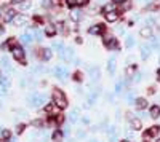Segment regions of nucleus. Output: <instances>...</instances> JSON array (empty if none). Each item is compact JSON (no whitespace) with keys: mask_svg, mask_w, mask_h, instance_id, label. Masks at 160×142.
Instances as JSON below:
<instances>
[{"mask_svg":"<svg viewBox=\"0 0 160 142\" xmlns=\"http://www.w3.org/2000/svg\"><path fill=\"white\" fill-rule=\"evenodd\" d=\"M70 18H72V21H80L83 18L82 10H72L70 11Z\"/></svg>","mask_w":160,"mask_h":142,"instance_id":"f3484780","label":"nucleus"},{"mask_svg":"<svg viewBox=\"0 0 160 142\" xmlns=\"http://www.w3.org/2000/svg\"><path fill=\"white\" fill-rule=\"evenodd\" d=\"M130 128L133 131H139L141 128H143V123H141L139 118H131V120H130Z\"/></svg>","mask_w":160,"mask_h":142,"instance_id":"9b49d317","label":"nucleus"},{"mask_svg":"<svg viewBox=\"0 0 160 142\" xmlns=\"http://www.w3.org/2000/svg\"><path fill=\"white\" fill-rule=\"evenodd\" d=\"M18 15V13L15 11V10H7V15H5V21L7 22H11L13 21V18H15Z\"/></svg>","mask_w":160,"mask_h":142,"instance_id":"393cba45","label":"nucleus"},{"mask_svg":"<svg viewBox=\"0 0 160 142\" xmlns=\"http://www.w3.org/2000/svg\"><path fill=\"white\" fill-rule=\"evenodd\" d=\"M43 7H50V0H43V3H42Z\"/></svg>","mask_w":160,"mask_h":142,"instance_id":"49530a36","label":"nucleus"},{"mask_svg":"<svg viewBox=\"0 0 160 142\" xmlns=\"http://www.w3.org/2000/svg\"><path fill=\"white\" fill-rule=\"evenodd\" d=\"M135 105L139 109V110H143V109L147 107V101H146L144 98H136L135 99Z\"/></svg>","mask_w":160,"mask_h":142,"instance_id":"2eb2a0df","label":"nucleus"},{"mask_svg":"<svg viewBox=\"0 0 160 142\" xmlns=\"http://www.w3.org/2000/svg\"><path fill=\"white\" fill-rule=\"evenodd\" d=\"M135 99H136V96H135L133 91H131V93H128V96H126V102L133 105V104H135Z\"/></svg>","mask_w":160,"mask_h":142,"instance_id":"cd10ccee","label":"nucleus"},{"mask_svg":"<svg viewBox=\"0 0 160 142\" xmlns=\"http://www.w3.org/2000/svg\"><path fill=\"white\" fill-rule=\"evenodd\" d=\"M157 77H159V80H160V67H159V70H157Z\"/></svg>","mask_w":160,"mask_h":142,"instance_id":"864d4df0","label":"nucleus"},{"mask_svg":"<svg viewBox=\"0 0 160 142\" xmlns=\"http://www.w3.org/2000/svg\"><path fill=\"white\" fill-rule=\"evenodd\" d=\"M107 11H112V5H106L102 8V13H107Z\"/></svg>","mask_w":160,"mask_h":142,"instance_id":"4c0bfd02","label":"nucleus"},{"mask_svg":"<svg viewBox=\"0 0 160 142\" xmlns=\"http://www.w3.org/2000/svg\"><path fill=\"white\" fill-rule=\"evenodd\" d=\"M26 21H27V18H26V15H16L15 18H13V24L15 26H18V27H21V26H24L26 24Z\"/></svg>","mask_w":160,"mask_h":142,"instance_id":"1a4fd4ad","label":"nucleus"},{"mask_svg":"<svg viewBox=\"0 0 160 142\" xmlns=\"http://www.w3.org/2000/svg\"><path fill=\"white\" fill-rule=\"evenodd\" d=\"M115 64H117L115 58H114V56H111V58H109V61H107V70H109V74H111V75H114V72H115Z\"/></svg>","mask_w":160,"mask_h":142,"instance_id":"ddd939ff","label":"nucleus"},{"mask_svg":"<svg viewBox=\"0 0 160 142\" xmlns=\"http://www.w3.org/2000/svg\"><path fill=\"white\" fill-rule=\"evenodd\" d=\"M31 34H32V38L37 40V42H42V32L39 29H34V30H31Z\"/></svg>","mask_w":160,"mask_h":142,"instance_id":"a878e982","label":"nucleus"},{"mask_svg":"<svg viewBox=\"0 0 160 142\" xmlns=\"http://www.w3.org/2000/svg\"><path fill=\"white\" fill-rule=\"evenodd\" d=\"M69 132H70V128H69V126H64V129H63V134H64V136H67Z\"/></svg>","mask_w":160,"mask_h":142,"instance_id":"ea45409f","label":"nucleus"},{"mask_svg":"<svg viewBox=\"0 0 160 142\" xmlns=\"http://www.w3.org/2000/svg\"><path fill=\"white\" fill-rule=\"evenodd\" d=\"M122 89H123V81H117V85H115V88H114V93H122Z\"/></svg>","mask_w":160,"mask_h":142,"instance_id":"c756f323","label":"nucleus"},{"mask_svg":"<svg viewBox=\"0 0 160 142\" xmlns=\"http://www.w3.org/2000/svg\"><path fill=\"white\" fill-rule=\"evenodd\" d=\"M159 132H160V126H152V128H149V129L144 132V139L149 141L152 136H157Z\"/></svg>","mask_w":160,"mask_h":142,"instance_id":"6e6552de","label":"nucleus"},{"mask_svg":"<svg viewBox=\"0 0 160 142\" xmlns=\"http://www.w3.org/2000/svg\"><path fill=\"white\" fill-rule=\"evenodd\" d=\"M90 77H91V80L93 81H98L99 80V75H101V72H99V67H96V66H91L90 69Z\"/></svg>","mask_w":160,"mask_h":142,"instance_id":"9d476101","label":"nucleus"},{"mask_svg":"<svg viewBox=\"0 0 160 142\" xmlns=\"http://www.w3.org/2000/svg\"><path fill=\"white\" fill-rule=\"evenodd\" d=\"M82 42H83V40H82V37H75V43H79V45H80Z\"/></svg>","mask_w":160,"mask_h":142,"instance_id":"a18cd8bd","label":"nucleus"},{"mask_svg":"<svg viewBox=\"0 0 160 142\" xmlns=\"http://www.w3.org/2000/svg\"><path fill=\"white\" fill-rule=\"evenodd\" d=\"M77 120H79V110L75 109V110H72V112L69 113V121L72 123V125H75V123H77Z\"/></svg>","mask_w":160,"mask_h":142,"instance_id":"aec40b11","label":"nucleus"},{"mask_svg":"<svg viewBox=\"0 0 160 142\" xmlns=\"http://www.w3.org/2000/svg\"><path fill=\"white\" fill-rule=\"evenodd\" d=\"M34 21L35 22H42V18L40 16H34Z\"/></svg>","mask_w":160,"mask_h":142,"instance_id":"de8ad7c7","label":"nucleus"},{"mask_svg":"<svg viewBox=\"0 0 160 142\" xmlns=\"http://www.w3.org/2000/svg\"><path fill=\"white\" fill-rule=\"evenodd\" d=\"M59 58L61 59H64V61H72L74 59V48H61L59 50Z\"/></svg>","mask_w":160,"mask_h":142,"instance_id":"39448f33","label":"nucleus"},{"mask_svg":"<svg viewBox=\"0 0 160 142\" xmlns=\"http://www.w3.org/2000/svg\"><path fill=\"white\" fill-rule=\"evenodd\" d=\"M106 30V26L104 24H95L91 27H88V34L91 35H98V34H102V32Z\"/></svg>","mask_w":160,"mask_h":142,"instance_id":"423d86ee","label":"nucleus"},{"mask_svg":"<svg viewBox=\"0 0 160 142\" xmlns=\"http://www.w3.org/2000/svg\"><path fill=\"white\" fill-rule=\"evenodd\" d=\"M11 142H16V141H11Z\"/></svg>","mask_w":160,"mask_h":142,"instance_id":"4d7b16f0","label":"nucleus"},{"mask_svg":"<svg viewBox=\"0 0 160 142\" xmlns=\"http://www.w3.org/2000/svg\"><path fill=\"white\" fill-rule=\"evenodd\" d=\"M120 142H130V141H120Z\"/></svg>","mask_w":160,"mask_h":142,"instance_id":"6e6d98bb","label":"nucleus"},{"mask_svg":"<svg viewBox=\"0 0 160 142\" xmlns=\"http://www.w3.org/2000/svg\"><path fill=\"white\" fill-rule=\"evenodd\" d=\"M21 2H24V0H13V3H21Z\"/></svg>","mask_w":160,"mask_h":142,"instance_id":"3c124183","label":"nucleus"},{"mask_svg":"<svg viewBox=\"0 0 160 142\" xmlns=\"http://www.w3.org/2000/svg\"><path fill=\"white\" fill-rule=\"evenodd\" d=\"M155 93V88H152V86H150V88H149V94H154Z\"/></svg>","mask_w":160,"mask_h":142,"instance_id":"8fccbe9b","label":"nucleus"},{"mask_svg":"<svg viewBox=\"0 0 160 142\" xmlns=\"http://www.w3.org/2000/svg\"><path fill=\"white\" fill-rule=\"evenodd\" d=\"M11 53H13V58H15L19 64H22V66H26V64H27L26 62V51L19 47V45H13Z\"/></svg>","mask_w":160,"mask_h":142,"instance_id":"7ed1b4c3","label":"nucleus"},{"mask_svg":"<svg viewBox=\"0 0 160 142\" xmlns=\"http://www.w3.org/2000/svg\"><path fill=\"white\" fill-rule=\"evenodd\" d=\"M42 58H43V61H50L51 56H53V53H51V48H45V50H42Z\"/></svg>","mask_w":160,"mask_h":142,"instance_id":"4be33fe9","label":"nucleus"},{"mask_svg":"<svg viewBox=\"0 0 160 142\" xmlns=\"http://www.w3.org/2000/svg\"><path fill=\"white\" fill-rule=\"evenodd\" d=\"M155 142H160V137H159V139H155Z\"/></svg>","mask_w":160,"mask_h":142,"instance_id":"5fc2aeb1","label":"nucleus"},{"mask_svg":"<svg viewBox=\"0 0 160 142\" xmlns=\"http://www.w3.org/2000/svg\"><path fill=\"white\" fill-rule=\"evenodd\" d=\"M51 47L56 48V50H61V48H63V43H61V42H53V45H51Z\"/></svg>","mask_w":160,"mask_h":142,"instance_id":"e433bc0d","label":"nucleus"},{"mask_svg":"<svg viewBox=\"0 0 160 142\" xmlns=\"http://www.w3.org/2000/svg\"><path fill=\"white\" fill-rule=\"evenodd\" d=\"M45 34L48 35V37H53V35L56 34V26H53V24H48L45 27Z\"/></svg>","mask_w":160,"mask_h":142,"instance_id":"6ab92c4d","label":"nucleus"},{"mask_svg":"<svg viewBox=\"0 0 160 142\" xmlns=\"http://www.w3.org/2000/svg\"><path fill=\"white\" fill-rule=\"evenodd\" d=\"M77 137H79V139H83V137H85V131H79L77 132Z\"/></svg>","mask_w":160,"mask_h":142,"instance_id":"79ce46f5","label":"nucleus"},{"mask_svg":"<svg viewBox=\"0 0 160 142\" xmlns=\"http://www.w3.org/2000/svg\"><path fill=\"white\" fill-rule=\"evenodd\" d=\"M32 72H34V74H39V75H42V74H46V67H43L42 66V64H39V66H35L34 69H32Z\"/></svg>","mask_w":160,"mask_h":142,"instance_id":"412c9836","label":"nucleus"},{"mask_svg":"<svg viewBox=\"0 0 160 142\" xmlns=\"http://www.w3.org/2000/svg\"><path fill=\"white\" fill-rule=\"evenodd\" d=\"M2 67L5 69L7 72H11V66H10V59H8L7 56L2 58Z\"/></svg>","mask_w":160,"mask_h":142,"instance_id":"b1692460","label":"nucleus"},{"mask_svg":"<svg viewBox=\"0 0 160 142\" xmlns=\"http://www.w3.org/2000/svg\"><path fill=\"white\" fill-rule=\"evenodd\" d=\"M143 3H149V2H152V0H141Z\"/></svg>","mask_w":160,"mask_h":142,"instance_id":"603ef678","label":"nucleus"},{"mask_svg":"<svg viewBox=\"0 0 160 142\" xmlns=\"http://www.w3.org/2000/svg\"><path fill=\"white\" fill-rule=\"evenodd\" d=\"M24 128H26V125H22V123H21V125H18L16 126V132H18V134H21V132L24 131Z\"/></svg>","mask_w":160,"mask_h":142,"instance_id":"f704fd0d","label":"nucleus"},{"mask_svg":"<svg viewBox=\"0 0 160 142\" xmlns=\"http://www.w3.org/2000/svg\"><path fill=\"white\" fill-rule=\"evenodd\" d=\"M139 51H141V59H147L149 58V54H150V47L149 45H143V47L139 48Z\"/></svg>","mask_w":160,"mask_h":142,"instance_id":"4468645a","label":"nucleus"},{"mask_svg":"<svg viewBox=\"0 0 160 142\" xmlns=\"http://www.w3.org/2000/svg\"><path fill=\"white\" fill-rule=\"evenodd\" d=\"M10 137H11L10 131H8V129H2V139L3 141H10Z\"/></svg>","mask_w":160,"mask_h":142,"instance_id":"c85d7f7f","label":"nucleus"},{"mask_svg":"<svg viewBox=\"0 0 160 142\" xmlns=\"http://www.w3.org/2000/svg\"><path fill=\"white\" fill-rule=\"evenodd\" d=\"M21 40H22L26 45H29V43H32V40H34V38H32V34H31V32H26V34L21 35Z\"/></svg>","mask_w":160,"mask_h":142,"instance_id":"5701e85b","label":"nucleus"},{"mask_svg":"<svg viewBox=\"0 0 160 142\" xmlns=\"http://www.w3.org/2000/svg\"><path fill=\"white\" fill-rule=\"evenodd\" d=\"M45 109H46V112H51V110H53V104H48Z\"/></svg>","mask_w":160,"mask_h":142,"instance_id":"c03bdc74","label":"nucleus"},{"mask_svg":"<svg viewBox=\"0 0 160 142\" xmlns=\"http://www.w3.org/2000/svg\"><path fill=\"white\" fill-rule=\"evenodd\" d=\"M32 125H34L35 128H42V126H43V123H42V120H34V121H32Z\"/></svg>","mask_w":160,"mask_h":142,"instance_id":"c9c22d12","label":"nucleus"},{"mask_svg":"<svg viewBox=\"0 0 160 142\" xmlns=\"http://www.w3.org/2000/svg\"><path fill=\"white\" fill-rule=\"evenodd\" d=\"M106 131H107V134H109V136H112V134H115V131H117V129H115V126H114V125H109V126L106 128Z\"/></svg>","mask_w":160,"mask_h":142,"instance_id":"473e14b6","label":"nucleus"},{"mask_svg":"<svg viewBox=\"0 0 160 142\" xmlns=\"http://www.w3.org/2000/svg\"><path fill=\"white\" fill-rule=\"evenodd\" d=\"M125 0H112V3H114V5H120V3H123Z\"/></svg>","mask_w":160,"mask_h":142,"instance_id":"37998d69","label":"nucleus"},{"mask_svg":"<svg viewBox=\"0 0 160 142\" xmlns=\"http://www.w3.org/2000/svg\"><path fill=\"white\" fill-rule=\"evenodd\" d=\"M88 2H90V0H80V5H87Z\"/></svg>","mask_w":160,"mask_h":142,"instance_id":"09e8293b","label":"nucleus"},{"mask_svg":"<svg viewBox=\"0 0 160 142\" xmlns=\"http://www.w3.org/2000/svg\"><path fill=\"white\" fill-rule=\"evenodd\" d=\"M149 115L152 118H159L160 117V107L159 105H152V107L149 109Z\"/></svg>","mask_w":160,"mask_h":142,"instance_id":"dca6fc26","label":"nucleus"},{"mask_svg":"<svg viewBox=\"0 0 160 142\" xmlns=\"http://www.w3.org/2000/svg\"><path fill=\"white\" fill-rule=\"evenodd\" d=\"M155 22V18H147V19H146V24H154Z\"/></svg>","mask_w":160,"mask_h":142,"instance_id":"a19ab883","label":"nucleus"},{"mask_svg":"<svg viewBox=\"0 0 160 142\" xmlns=\"http://www.w3.org/2000/svg\"><path fill=\"white\" fill-rule=\"evenodd\" d=\"M66 5L70 7V8H74V7L79 5V0H66Z\"/></svg>","mask_w":160,"mask_h":142,"instance_id":"2f4dec72","label":"nucleus"},{"mask_svg":"<svg viewBox=\"0 0 160 142\" xmlns=\"http://www.w3.org/2000/svg\"><path fill=\"white\" fill-rule=\"evenodd\" d=\"M139 35H141V38H152V35H154L152 27H150V26H144L143 29L139 30Z\"/></svg>","mask_w":160,"mask_h":142,"instance_id":"0eeeda50","label":"nucleus"},{"mask_svg":"<svg viewBox=\"0 0 160 142\" xmlns=\"http://www.w3.org/2000/svg\"><path fill=\"white\" fill-rule=\"evenodd\" d=\"M46 101H48V94H43V93H32L29 96V104L35 109L42 107Z\"/></svg>","mask_w":160,"mask_h":142,"instance_id":"f03ea898","label":"nucleus"},{"mask_svg":"<svg viewBox=\"0 0 160 142\" xmlns=\"http://www.w3.org/2000/svg\"><path fill=\"white\" fill-rule=\"evenodd\" d=\"M141 78H143V74H139V72H138V74L135 75V81H136V83H138V81H139Z\"/></svg>","mask_w":160,"mask_h":142,"instance_id":"58836bf2","label":"nucleus"},{"mask_svg":"<svg viewBox=\"0 0 160 142\" xmlns=\"http://www.w3.org/2000/svg\"><path fill=\"white\" fill-rule=\"evenodd\" d=\"M117 19H119V13H117L115 10L106 13V21H107V22H115Z\"/></svg>","mask_w":160,"mask_h":142,"instance_id":"f8f14e48","label":"nucleus"},{"mask_svg":"<svg viewBox=\"0 0 160 142\" xmlns=\"http://www.w3.org/2000/svg\"><path fill=\"white\" fill-rule=\"evenodd\" d=\"M72 78L75 80V81H82V78H83V77H82V72H74V75H72Z\"/></svg>","mask_w":160,"mask_h":142,"instance_id":"7c9ffc66","label":"nucleus"},{"mask_svg":"<svg viewBox=\"0 0 160 142\" xmlns=\"http://www.w3.org/2000/svg\"><path fill=\"white\" fill-rule=\"evenodd\" d=\"M51 139H53L55 142H61V141L64 139V134H63V131H61V129L55 131V132H53V136H51Z\"/></svg>","mask_w":160,"mask_h":142,"instance_id":"a211bd4d","label":"nucleus"},{"mask_svg":"<svg viewBox=\"0 0 160 142\" xmlns=\"http://www.w3.org/2000/svg\"><path fill=\"white\" fill-rule=\"evenodd\" d=\"M125 45H126V48H131V47H135V38L131 37V35H128V37L125 38Z\"/></svg>","mask_w":160,"mask_h":142,"instance_id":"bb28decb","label":"nucleus"},{"mask_svg":"<svg viewBox=\"0 0 160 142\" xmlns=\"http://www.w3.org/2000/svg\"><path fill=\"white\" fill-rule=\"evenodd\" d=\"M53 102L58 109H66L67 107V98L59 88H53Z\"/></svg>","mask_w":160,"mask_h":142,"instance_id":"f257e3e1","label":"nucleus"},{"mask_svg":"<svg viewBox=\"0 0 160 142\" xmlns=\"http://www.w3.org/2000/svg\"><path fill=\"white\" fill-rule=\"evenodd\" d=\"M19 5H21V8H22V10H27V8H31V5H32V3H31V2H21Z\"/></svg>","mask_w":160,"mask_h":142,"instance_id":"72a5a7b5","label":"nucleus"},{"mask_svg":"<svg viewBox=\"0 0 160 142\" xmlns=\"http://www.w3.org/2000/svg\"><path fill=\"white\" fill-rule=\"evenodd\" d=\"M53 74L56 75V78H59V80H66L69 77V72L64 66H56L53 69Z\"/></svg>","mask_w":160,"mask_h":142,"instance_id":"20e7f679","label":"nucleus"}]
</instances>
